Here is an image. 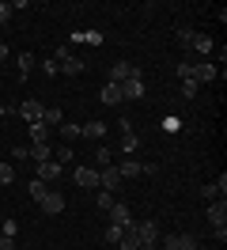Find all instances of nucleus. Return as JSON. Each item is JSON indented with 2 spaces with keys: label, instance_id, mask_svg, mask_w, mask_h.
I'll return each instance as SVG.
<instances>
[{
  "label": "nucleus",
  "instance_id": "33",
  "mask_svg": "<svg viewBox=\"0 0 227 250\" xmlns=\"http://www.w3.org/2000/svg\"><path fill=\"white\" fill-rule=\"evenodd\" d=\"M201 197H205V201H216V197H220V189H216V186H205V189H201Z\"/></svg>",
  "mask_w": 227,
  "mask_h": 250
},
{
  "label": "nucleus",
  "instance_id": "34",
  "mask_svg": "<svg viewBox=\"0 0 227 250\" xmlns=\"http://www.w3.org/2000/svg\"><path fill=\"white\" fill-rule=\"evenodd\" d=\"M0 231H4V235H8V239H15V231H19V228H15V224H12V220H4V224H0Z\"/></svg>",
  "mask_w": 227,
  "mask_h": 250
},
{
  "label": "nucleus",
  "instance_id": "24",
  "mask_svg": "<svg viewBox=\"0 0 227 250\" xmlns=\"http://www.w3.org/2000/svg\"><path fill=\"white\" fill-rule=\"evenodd\" d=\"M42 122H45V125H49V129H57V125H61V122H64V114H61V110H57V106H45V114H42Z\"/></svg>",
  "mask_w": 227,
  "mask_h": 250
},
{
  "label": "nucleus",
  "instance_id": "19",
  "mask_svg": "<svg viewBox=\"0 0 227 250\" xmlns=\"http://www.w3.org/2000/svg\"><path fill=\"white\" fill-rule=\"evenodd\" d=\"M83 68H87V64L80 61V57H64V61H61V72H64V76H80Z\"/></svg>",
  "mask_w": 227,
  "mask_h": 250
},
{
  "label": "nucleus",
  "instance_id": "14",
  "mask_svg": "<svg viewBox=\"0 0 227 250\" xmlns=\"http://www.w3.org/2000/svg\"><path fill=\"white\" fill-rule=\"evenodd\" d=\"M53 178H61V163H53V159L38 163V182H53Z\"/></svg>",
  "mask_w": 227,
  "mask_h": 250
},
{
  "label": "nucleus",
  "instance_id": "1",
  "mask_svg": "<svg viewBox=\"0 0 227 250\" xmlns=\"http://www.w3.org/2000/svg\"><path fill=\"white\" fill-rule=\"evenodd\" d=\"M208 220H212V231H216V239H220V243H224L227 239V201L224 197H216V201H208Z\"/></svg>",
  "mask_w": 227,
  "mask_h": 250
},
{
  "label": "nucleus",
  "instance_id": "16",
  "mask_svg": "<svg viewBox=\"0 0 227 250\" xmlns=\"http://www.w3.org/2000/svg\"><path fill=\"white\" fill-rule=\"evenodd\" d=\"M121 99H144V80H125L121 83Z\"/></svg>",
  "mask_w": 227,
  "mask_h": 250
},
{
  "label": "nucleus",
  "instance_id": "10",
  "mask_svg": "<svg viewBox=\"0 0 227 250\" xmlns=\"http://www.w3.org/2000/svg\"><path fill=\"white\" fill-rule=\"evenodd\" d=\"M110 224H118V228H129V224H136V220L129 216V205H125V201H114V208H110Z\"/></svg>",
  "mask_w": 227,
  "mask_h": 250
},
{
  "label": "nucleus",
  "instance_id": "7",
  "mask_svg": "<svg viewBox=\"0 0 227 250\" xmlns=\"http://www.w3.org/2000/svg\"><path fill=\"white\" fill-rule=\"evenodd\" d=\"M118 186H121L118 167H114V163H110V167H103V171H99V189H110V193H114Z\"/></svg>",
  "mask_w": 227,
  "mask_h": 250
},
{
  "label": "nucleus",
  "instance_id": "38",
  "mask_svg": "<svg viewBox=\"0 0 227 250\" xmlns=\"http://www.w3.org/2000/svg\"><path fill=\"white\" fill-rule=\"evenodd\" d=\"M4 57H8V42L0 38V61H4Z\"/></svg>",
  "mask_w": 227,
  "mask_h": 250
},
{
  "label": "nucleus",
  "instance_id": "40",
  "mask_svg": "<svg viewBox=\"0 0 227 250\" xmlns=\"http://www.w3.org/2000/svg\"><path fill=\"white\" fill-rule=\"evenodd\" d=\"M0 224H4V216H0Z\"/></svg>",
  "mask_w": 227,
  "mask_h": 250
},
{
  "label": "nucleus",
  "instance_id": "20",
  "mask_svg": "<svg viewBox=\"0 0 227 250\" xmlns=\"http://www.w3.org/2000/svg\"><path fill=\"white\" fill-rule=\"evenodd\" d=\"M68 42H87V46H103V34H99V31H76Z\"/></svg>",
  "mask_w": 227,
  "mask_h": 250
},
{
  "label": "nucleus",
  "instance_id": "28",
  "mask_svg": "<svg viewBox=\"0 0 227 250\" xmlns=\"http://www.w3.org/2000/svg\"><path fill=\"white\" fill-rule=\"evenodd\" d=\"M45 189H49V186H45V182H38V178H34V182H30V197H34V201H42V197H45Z\"/></svg>",
  "mask_w": 227,
  "mask_h": 250
},
{
  "label": "nucleus",
  "instance_id": "6",
  "mask_svg": "<svg viewBox=\"0 0 227 250\" xmlns=\"http://www.w3.org/2000/svg\"><path fill=\"white\" fill-rule=\"evenodd\" d=\"M76 186H83V189H99V171L95 167H76Z\"/></svg>",
  "mask_w": 227,
  "mask_h": 250
},
{
  "label": "nucleus",
  "instance_id": "36",
  "mask_svg": "<svg viewBox=\"0 0 227 250\" xmlns=\"http://www.w3.org/2000/svg\"><path fill=\"white\" fill-rule=\"evenodd\" d=\"M8 19H12V4H4V0H0V23H8Z\"/></svg>",
  "mask_w": 227,
  "mask_h": 250
},
{
  "label": "nucleus",
  "instance_id": "8",
  "mask_svg": "<svg viewBox=\"0 0 227 250\" xmlns=\"http://www.w3.org/2000/svg\"><path fill=\"white\" fill-rule=\"evenodd\" d=\"M27 159H34V163H45V159H53V144H49V141L27 144Z\"/></svg>",
  "mask_w": 227,
  "mask_h": 250
},
{
  "label": "nucleus",
  "instance_id": "3",
  "mask_svg": "<svg viewBox=\"0 0 227 250\" xmlns=\"http://www.w3.org/2000/svg\"><path fill=\"white\" fill-rule=\"evenodd\" d=\"M125 80H144V72H140L136 64H129V61H118L110 68V83H125Z\"/></svg>",
  "mask_w": 227,
  "mask_h": 250
},
{
  "label": "nucleus",
  "instance_id": "17",
  "mask_svg": "<svg viewBox=\"0 0 227 250\" xmlns=\"http://www.w3.org/2000/svg\"><path fill=\"white\" fill-rule=\"evenodd\" d=\"M193 80H197V83H208V80H216V64H208V61L193 64Z\"/></svg>",
  "mask_w": 227,
  "mask_h": 250
},
{
  "label": "nucleus",
  "instance_id": "26",
  "mask_svg": "<svg viewBox=\"0 0 227 250\" xmlns=\"http://www.w3.org/2000/svg\"><path fill=\"white\" fill-rule=\"evenodd\" d=\"M15 182V171H12V163H0V186H12Z\"/></svg>",
  "mask_w": 227,
  "mask_h": 250
},
{
  "label": "nucleus",
  "instance_id": "29",
  "mask_svg": "<svg viewBox=\"0 0 227 250\" xmlns=\"http://www.w3.org/2000/svg\"><path fill=\"white\" fill-rule=\"evenodd\" d=\"M197 87H201L197 80H182V95H186V99H193V95H197Z\"/></svg>",
  "mask_w": 227,
  "mask_h": 250
},
{
  "label": "nucleus",
  "instance_id": "22",
  "mask_svg": "<svg viewBox=\"0 0 227 250\" xmlns=\"http://www.w3.org/2000/svg\"><path fill=\"white\" fill-rule=\"evenodd\" d=\"M49 133H53V129H49L45 122H34V125H30V144H38V141H49Z\"/></svg>",
  "mask_w": 227,
  "mask_h": 250
},
{
  "label": "nucleus",
  "instance_id": "27",
  "mask_svg": "<svg viewBox=\"0 0 227 250\" xmlns=\"http://www.w3.org/2000/svg\"><path fill=\"white\" fill-rule=\"evenodd\" d=\"M99 208H103V212L114 208V193H110V189H99Z\"/></svg>",
  "mask_w": 227,
  "mask_h": 250
},
{
  "label": "nucleus",
  "instance_id": "12",
  "mask_svg": "<svg viewBox=\"0 0 227 250\" xmlns=\"http://www.w3.org/2000/svg\"><path fill=\"white\" fill-rule=\"evenodd\" d=\"M121 250H140V235H136V224H129V228H121Z\"/></svg>",
  "mask_w": 227,
  "mask_h": 250
},
{
  "label": "nucleus",
  "instance_id": "21",
  "mask_svg": "<svg viewBox=\"0 0 227 250\" xmlns=\"http://www.w3.org/2000/svg\"><path fill=\"white\" fill-rule=\"evenodd\" d=\"M103 103L106 106H118L121 103V83H106L103 87Z\"/></svg>",
  "mask_w": 227,
  "mask_h": 250
},
{
  "label": "nucleus",
  "instance_id": "23",
  "mask_svg": "<svg viewBox=\"0 0 227 250\" xmlns=\"http://www.w3.org/2000/svg\"><path fill=\"white\" fill-rule=\"evenodd\" d=\"M57 133L64 137V144H72L76 137H80V125H76V122H61V125H57Z\"/></svg>",
  "mask_w": 227,
  "mask_h": 250
},
{
  "label": "nucleus",
  "instance_id": "25",
  "mask_svg": "<svg viewBox=\"0 0 227 250\" xmlns=\"http://www.w3.org/2000/svg\"><path fill=\"white\" fill-rule=\"evenodd\" d=\"M30 68H34V53H30V49H23V53H19V72L27 76Z\"/></svg>",
  "mask_w": 227,
  "mask_h": 250
},
{
  "label": "nucleus",
  "instance_id": "11",
  "mask_svg": "<svg viewBox=\"0 0 227 250\" xmlns=\"http://www.w3.org/2000/svg\"><path fill=\"white\" fill-rule=\"evenodd\" d=\"M182 42H186V46H193L197 53H208V49H212V38H208V34H189V31H182Z\"/></svg>",
  "mask_w": 227,
  "mask_h": 250
},
{
  "label": "nucleus",
  "instance_id": "35",
  "mask_svg": "<svg viewBox=\"0 0 227 250\" xmlns=\"http://www.w3.org/2000/svg\"><path fill=\"white\" fill-rule=\"evenodd\" d=\"M95 159H99V171H103V167H110V152H106V148H99V156H95Z\"/></svg>",
  "mask_w": 227,
  "mask_h": 250
},
{
  "label": "nucleus",
  "instance_id": "5",
  "mask_svg": "<svg viewBox=\"0 0 227 250\" xmlns=\"http://www.w3.org/2000/svg\"><path fill=\"white\" fill-rule=\"evenodd\" d=\"M38 205H42V212H49V216H57L61 208H64V193H57V189H45V197H42Z\"/></svg>",
  "mask_w": 227,
  "mask_h": 250
},
{
  "label": "nucleus",
  "instance_id": "9",
  "mask_svg": "<svg viewBox=\"0 0 227 250\" xmlns=\"http://www.w3.org/2000/svg\"><path fill=\"white\" fill-rule=\"evenodd\" d=\"M19 114H23V118H27V122L34 125V122H42L45 106H42V103H38V99H23V106H19Z\"/></svg>",
  "mask_w": 227,
  "mask_h": 250
},
{
  "label": "nucleus",
  "instance_id": "37",
  "mask_svg": "<svg viewBox=\"0 0 227 250\" xmlns=\"http://www.w3.org/2000/svg\"><path fill=\"white\" fill-rule=\"evenodd\" d=\"M178 76L182 80H193V64H178Z\"/></svg>",
  "mask_w": 227,
  "mask_h": 250
},
{
  "label": "nucleus",
  "instance_id": "15",
  "mask_svg": "<svg viewBox=\"0 0 227 250\" xmlns=\"http://www.w3.org/2000/svg\"><path fill=\"white\" fill-rule=\"evenodd\" d=\"M118 174H121V178H140V174H144V163H136V159H121Z\"/></svg>",
  "mask_w": 227,
  "mask_h": 250
},
{
  "label": "nucleus",
  "instance_id": "32",
  "mask_svg": "<svg viewBox=\"0 0 227 250\" xmlns=\"http://www.w3.org/2000/svg\"><path fill=\"white\" fill-rule=\"evenodd\" d=\"M42 68H45V76H57V72H61V64H57V61H53V57H49V61H45V64H42Z\"/></svg>",
  "mask_w": 227,
  "mask_h": 250
},
{
  "label": "nucleus",
  "instance_id": "18",
  "mask_svg": "<svg viewBox=\"0 0 227 250\" xmlns=\"http://www.w3.org/2000/svg\"><path fill=\"white\" fill-rule=\"evenodd\" d=\"M103 133H106L103 122H83L80 125V137H91V141H103Z\"/></svg>",
  "mask_w": 227,
  "mask_h": 250
},
{
  "label": "nucleus",
  "instance_id": "31",
  "mask_svg": "<svg viewBox=\"0 0 227 250\" xmlns=\"http://www.w3.org/2000/svg\"><path fill=\"white\" fill-rule=\"evenodd\" d=\"M64 159H72V148H68V144H61L57 152H53V163H64Z\"/></svg>",
  "mask_w": 227,
  "mask_h": 250
},
{
  "label": "nucleus",
  "instance_id": "4",
  "mask_svg": "<svg viewBox=\"0 0 227 250\" xmlns=\"http://www.w3.org/2000/svg\"><path fill=\"white\" fill-rule=\"evenodd\" d=\"M163 250H197V235H166Z\"/></svg>",
  "mask_w": 227,
  "mask_h": 250
},
{
  "label": "nucleus",
  "instance_id": "30",
  "mask_svg": "<svg viewBox=\"0 0 227 250\" xmlns=\"http://www.w3.org/2000/svg\"><path fill=\"white\" fill-rule=\"evenodd\" d=\"M106 243H114V247L121 243V228H118V224H110V228H106Z\"/></svg>",
  "mask_w": 227,
  "mask_h": 250
},
{
  "label": "nucleus",
  "instance_id": "39",
  "mask_svg": "<svg viewBox=\"0 0 227 250\" xmlns=\"http://www.w3.org/2000/svg\"><path fill=\"white\" fill-rule=\"evenodd\" d=\"M4 114H8V106H4V103H0V118H4Z\"/></svg>",
  "mask_w": 227,
  "mask_h": 250
},
{
  "label": "nucleus",
  "instance_id": "13",
  "mask_svg": "<svg viewBox=\"0 0 227 250\" xmlns=\"http://www.w3.org/2000/svg\"><path fill=\"white\" fill-rule=\"evenodd\" d=\"M121 129H125V137H121V148H125V156H133L136 148H140V137L133 133V125H129V122H121Z\"/></svg>",
  "mask_w": 227,
  "mask_h": 250
},
{
  "label": "nucleus",
  "instance_id": "2",
  "mask_svg": "<svg viewBox=\"0 0 227 250\" xmlns=\"http://www.w3.org/2000/svg\"><path fill=\"white\" fill-rule=\"evenodd\" d=\"M136 235H140V250H159L155 247V239H159L155 220H136Z\"/></svg>",
  "mask_w": 227,
  "mask_h": 250
}]
</instances>
